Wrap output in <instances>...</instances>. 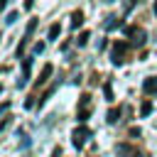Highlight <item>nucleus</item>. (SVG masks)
<instances>
[{"label": "nucleus", "mask_w": 157, "mask_h": 157, "mask_svg": "<svg viewBox=\"0 0 157 157\" xmlns=\"http://www.w3.org/2000/svg\"><path fill=\"white\" fill-rule=\"evenodd\" d=\"M59 32H61V27L54 22V25L49 27V34H47V37H49V39H56V37H59Z\"/></svg>", "instance_id": "obj_9"}, {"label": "nucleus", "mask_w": 157, "mask_h": 157, "mask_svg": "<svg viewBox=\"0 0 157 157\" xmlns=\"http://www.w3.org/2000/svg\"><path fill=\"white\" fill-rule=\"evenodd\" d=\"M142 91L145 93H157V78L155 76H147L145 83H142Z\"/></svg>", "instance_id": "obj_5"}, {"label": "nucleus", "mask_w": 157, "mask_h": 157, "mask_svg": "<svg viewBox=\"0 0 157 157\" xmlns=\"http://www.w3.org/2000/svg\"><path fill=\"white\" fill-rule=\"evenodd\" d=\"M130 42H115L113 44V64H123L128 59V52H130Z\"/></svg>", "instance_id": "obj_1"}, {"label": "nucleus", "mask_w": 157, "mask_h": 157, "mask_svg": "<svg viewBox=\"0 0 157 157\" xmlns=\"http://www.w3.org/2000/svg\"><path fill=\"white\" fill-rule=\"evenodd\" d=\"M81 25H83V12L76 10V12L71 15V27H81Z\"/></svg>", "instance_id": "obj_8"}, {"label": "nucleus", "mask_w": 157, "mask_h": 157, "mask_svg": "<svg viewBox=\"0 0 157 157\" xmlns=\"http://www.w3.org/2000/svg\"><path fill=\"white\" fill-rule=\"evenodd\" d=\"M52 71H54V66H52V64H47V66L42 69V74H39V78H37V86H39V83H44V81H47V78L52 76Z\"/></svg>", "instance_id": "obj_7"}, {"label": "nucleus", "mask_w": 157, "mask_h": 157, "mask_svg": "<svg viewBox=\"0 0 157 157\" xmlns=\"http://www.w3.org/2000/svg\"><path fill=\"white\" fill-rule=\"evenodd\" d=\"M32 5H34V0H25V7H27V10H29Z\"/></svg>", "instance_id": "obj_15"}, {"label": "nucleus", "mask_w": 157, "mask_h": 157, "mask_svg": "<svg viewBox=\"0 0 157 157\" xmlns=\"http://www.w3.org/2000/svg\"><path fill=\"white\" fill-rule=\"evenodd\" d=\"M150 110H152V105H150V103H142V110H140V113H142V115H147Z\"/></svg>", "instance_id": "obj_13"}, {"label": "nucleus", "mask_w": 157, "mask_h": 157, "mask_svg": "<svg viewBox=\"0 0 157 157\" xmlns=\"http://www.w3.org/2000/svg\"><path fill=\"white\" fill-rule=\"evenodd\" d=\"M88 137H91V130H88L86 125H81V128H76V130H74V135H71V142H74V147H83Z\"/></svg>", "instance_id": "obj_2"}, {"label": "nucleus", "mask_w": 157, "mask_h": 157, "mask_svg": "<svg viewBox=\"0 0 157 157\" xmlns=\"http://www.w3.org/2000/svg\"><path fill=\"white\" fill-rule=\"evenodd\" d=\"M105 2H113V0H105Z\"/></svg>", "instance_id": "obj_17"}, {"label": "nucleus", "mask_w": 157, "mask_h": 157, "mask_svg": "<svg viewBox=\"0 0 157 157\" xmlns=\"http://www.w3.org/2000/svg\"><path fill=\"white\" fill-rule=\"evenodd\" d=\"M88 113H91V96L83 93V96H81V108H78V120L83 123V120L88 118Z\"/></svg>", "instance_id": "obj_4"}, {"label": "nucleus", "mask_w": 157, "mask_h": 157, "mask_svg": "<svg viewBox=\"0 0 157 157\" xmlns=\"http://www.w3.org/2000/svg\"><path fill=\"white\" fill-rule=\"evenodd\" d=\"M76 42H78V44H81V47H83V44H86V42H88V32H81V34H78V39H76Z\"/></svg>", "instance_id": "obj_11"}, {"label": "nucleus", "mask_w": 157, "mask_h": 157, "mask_svg": "<svg viewBox=\"0 0 157 157\" xmlns=\"http://www.w3.org/2000/svg\"><path fill=\"white\" fill-rule=\"evenodd\" d=\"M118 118H120V110H115V108H110V110H108V123H115Z\"/></svg>", "instance_id": "obj_10"}, {"label": "nucleus", "mask_w": 157, "mask_h": 157, "mask_svg": "<svg viewBox=\"0 0 157 157\" xmlns=\"http://www.w3.org/2000/svg\"><path fill=\"white\" fill-rule=\"evenodd\" d=\"M128 37H130V44H132V47H142L147 34H145L142 27H128Z\"/></svg>", "instance_id": "obj_3"}, {"label": "nucleus", "mask_w": 157, "mask_h": 157, "mask_svg": "<svg viewBox=\"0 0 157 157\" xmlns=\"http://www.w3.org/2000/svg\"><path fill=\"white\" fill-rule=\"evenodd\" d=\"M103 93H105V98H108V101H113V91H110V83H105V86H103Z\"/></svg>", "instance_id": "obj_12"}, {"label": "nucleus", "mask_w": 157, "mask_h": 157, "mask_svg": "<svg viewBox=\"0 0 157 157\" xmlns=\"http://www.w3.org/2000/svg\"><path fill=\"white\" fill-rule=\"evenodd\" d=\"M52 157H61V150H59V147H56V150H54V152H52Z\"/></svg>", "instance_id": "obj_16"}, {"label": "nucleus", "mask_w": 157, "mask_h": 157, "mask_svg": "<svg viewBox=\"0 0 157 157\" xmlns=\"http://www.w3.org/2000/svg\"><path fill=\"white\" fill-rule=\"evenodd\" d=\"M15 17H17V12H10V15H7V20H5V22H7V25H12V22H15Z\"/></svg>", "instance_id": "obj_14"}, {"label": "nucleus", "mask_w": 157, "mask_h": 157, "mask_svg": "<svg viewBox=\"0 0 157 157\" xmlns=\"http://www.w3.org/2000/svg\"><path fill=\"white\" fill-rule=\"evenodd\" d=\"M118 155H128V157H140V155H137V150H135V147H130V145H118Z\"/></svg>", "instance_id": "obj_6"}]
</instances>
